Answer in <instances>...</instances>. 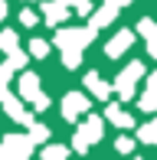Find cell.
Here are the masks:
<instances>
[{
	"label": "cell",
	"instance_id": "6da1fadb",
	"mask_svg": "<svg viewBox=\"0 0 157 160\" xmlns=\"http://www.w3.org/2000/svg\"><path fill=\"white\" fill-rule=\"evenodd\" d=\"M92 36H95V30H59L56 33V42H59L62 49V62L69 65V69H75L78 59H82V49L92 42Z\"/></svg>",
	"mask_w": 157,
	"mask_h": 160
},
{
	"label": "cell",
	"instance_id": "7a4b0ae2",
	"mask_svg": "<svg viewBox=\"0 0 157 160\" xmlns=\"http://www.w3.org/2000/svg\"><path fill=\"white\" fill-rule=\"evenodd\" d=\"M30 147H33L30 137L7 134L3 144H0V160H30Z\"/></svg>",
	"mask_w": 157,
	"mask_h": 160
},
{
	"label": "cell",
	"instance_id": "3957f363",
	"mask_svg": "<svg viewBox=\"0 0 157 160\" xmlns=\"http://www.w3.org/2000/svg\"><path fill=\"white\" fill-rule=\"evenodd\" d=\"M20 92H23V98H26V101H33V108H36V111H46V108H49L46 95L39 92V78L33 75V72H26V75L20 78Z\"/></svg>",
	"mask_w": 157,
	"mask_h": 160
},
{
	"label": "cell",
	"instance_id": "277c9868",
	"mask_svg": "<svg viewBox=\"0 0 157 160\" xmlns=\"http://www.w3.org/2000/svg\"><path fill=\"white\" fill-rule=\"evenodd\" d=\"M98 137H102V118H89L82 128H78V134H75V150L78 154L89 150V144H95Z\"/></svg>",
	"mask_w": 157,
	"mask_h": 160
},
{
	"label": "cell",
	"instance_id": "5b68a950",
	"mask_svg": "<svg viewBox=\"0 0 157 160\" xmlns=\"http://www.w3.org/2000/svg\"><path fill=\"white\" fill-rule=\"evenodd\" d=\"M141 75H144V65H141V62H131V65L118 75V95H121V98H131V95H134V85H138Z\"/></svg>",
	"mask_w": 157,
	"mask_h": 160
},
{
	"label": "cell",
	"instance_id": "8992f818",
	"mask_svg": "<svg viewBox=\"0 0 157 160\" xmlns=\"http://www.w3.org/2000/svg\"><path fill=\"white\" fill-rule=\"evenodd\" d=\"M82 111H89V98H85L82 92H69L66 101H62V118H66V121H75Z\"/></svg>",
	"mask_w": 157,
	"mask_h": 160
},
{
	"label": "cell",
	"instance_id": "52a82bcc",
	"mask_svg": "<svg viewBox=\"0 0 157 160\" xmlns=\"http://www.w3.org/2000/svg\"><path fill=\"white\" fill-rule=\"evenodd\" d=\"M131 42H134V33H131V30H121V33H118L115 39H111L108 46H105V49H108V56L115 59V56H121V52H124L128 46H131Z\"/></svg>",
	"mask_w": 157,
	"mask_h": 160
},
{
	"label": "cell",
	"instance_id": "ba28073f",
	"mask_svg": "<svg viewBox=\"0 0 157 160\" xmlns=\"http://www.w3.org/2000/svg\"><path fill=\"white\" fill-rule=\"evenodd\" d=\"M138 30H141V36H144V42H147V52L157 56V26H154V20H141Z\"/></svg>",
	"mask_w": 157,
	"mask_h": 160
},
{
	"label": "cell",
	"instance_id": "9c48e42d",
	"mask_svg": "<svg viewBox=\"0 0 157 160\" xmlns=\"http://www.w3.org/2000/svg\"><path fill=\"white\" fill-rule=\"evenodd\" d=\"M43 17L49 20V26H53V23H62V20L69 17V7L62 3V0H56V3H46V7H43Z\"/></svg>",
	"mask_w": 157,
	"mask_h": 160
},
{
	"label": "cell",
	"instance_id": "30bf717a",
	"mask_svg": "<svg viewBox=\"0 0 157 160\" xmlns=\"http://www.w3.org/2000/svg\"><path fill=\"white\" fill-rule=\"evenodd\" d=\"M85 85H89V92H92V95H95V98H102V101L111 95L108 82H102V78H98V72H89V75H85Z\"/></svg>",
	"mask_w": 157,
	"mask_h": 160
},
{
	"label": "cell",
	"instance_id": "8fae6325",
	"mask_svg": "<svg viewBox=\"0 0 157 160\" xmlns=\"http://www.w3.org/2000/svg\"><path fill=\"white\" fill-rule=\"evenodd\" d=\"M141 108H144V111H154L157 108V72L147 78V88H144V95H141Z\"/></svg>",
	"mask_w": 157,
	"mask_h": 160
},
{
	"label": "cell",
	"instance_id": "7c38bea8",
	"mask_svg": "<svg viewBox=\"0 0 157 160\" xmlns=\"http://www.w3.org/2000/svg\"><path fill=\"white\" fill-rule=\"evenodd\" d=\"M115 13H118V7L105 0V7H102L98 13H95V17H92V30H102L105 23H111V20H115Z\"/></svg>",
	"mask_w": 157,
	"mask_h": 160
},
{
	"label": "cell",
	"instance_id": "4fadbf2b",
	"mask_svg": "<svg viewBox=\"0 0 157 160\" xmlns=\"http://www.w3.org/2000/svg\"><path fill=\"white\" fill-rule=\"evenodd\" d=\"M105 118H108V121H115L118 128H134L131 114H124V111H121L118 105H108V108H105Z\"/></svg>",
	"mask_w": 157,
	"mask_h": 160
},
{
	"label": "cell",
	"instance_id": "5bb4252c",
	"mask_svg": "<svg viewBox=\"0 0 157 160\" xmlns=\"http://www.w3.org/2000/svg\"><path fill=\"white\" fill-rule=\"evenodd\" d=\"M3 108H7V114H10V118H17V121H26V124H30V114H26L23 108H20V101L13 98V95H3Z\"/></svg>",
	"mask_w": 157,
	"mask_h": 160
},
{
	"label": "cell",
	"instance_id": "9a60e30c",
	"mask_svg": "<svg viewBox=\"0 0 157 160\" xmlns=\"http://www.w3.org/2000/svg\"><path fill=\"white\" fill-rule=\"evenodd\" d=\"M43 160H69V147H62V144H49V147L43 150Z\"/></svg>",
	"mask_w": 157,
	"mask_h": 160
},
{
	"label": "cell",
	"instance_id": "2e32d148",
	"mask_svg": "<svg viewBox=\"0 0 157 160\" xmlns=\"http://www.w3.org/2000/svg\"><path fill=\"white\" fill-rule=\"evenodd\" d=\"M0 49H3L7 56H17L20 52V49H17V33H10V30L0 33Z\"/></svg>",
	"mask_w": 157,
	"mask_h": 160
},
{
	"label": "cell",
	"instance_id": "e0dca14e",
	"mask_svg": "<svg viewBox=\"0 0 157 160\" xmlns=\"http://www.w3.org/2000/svg\"><path fill=\"white\" fill-rule=\"evenodd\" d=\"M141 141H144V144H154L157 141V121H151V124L141 128Z\"/></svg>",
	"mask_w": 157,
	"mask_h": 160
},
{
	"label": "cell",
	"instance_id": "ac0fdd59",
	"mask_svg": "<svg viewBox=\"0 0 157 160\" xmlns=\"http://www.w3.org/2000/svg\"><path fill=\"white\" fill-rule=\"evenodd\" d=\"M30 52L36 56V59H43V56L49 52V46H46V42H43V39H33V42H30Z\"/></svg>",
	"mask_w": 157,
	"mask_h": 160
},
{
	"label": "cell",
	"instance_id": "d6986e66",
	"mask_svg": "<svg viewBox=\"0 0 157 160\" xmlns=\"http://www.w3.org/2000/svg\"><path fill=\"white\" fill-rule=\"evenodd\" d=\"M62 3H66V7H75L78 13H89V10H92V3H89V0H62Z\"/></svg>",
	"mask_w": 157,
	"mask_h": 160
},
{
	"label": "cell",
	"instance_id": "ffe728a7",
	"mask_svg": "<svg viewBox=\"0 0 157 160\" xmlns=\"http://www.w3.org/2000/svg\"><path fill=\"white\" fill-rule=\"evenodd\" d=\"M20 23H23V26H36L39 20H36V13H30V10H23V13H20Z\"/></svg>",
	"mask_w": 157,
	"mask_h": 160
},
{
	"label": "cell",
	"instance_id": "44dd1931",
	"mask_svg": "<svg viewBox=\"0 0 157 160\" xmlns=\"http://www.w3.org/2000/svg\"><path fill=\"white\" fill-rule=\"evenodd\" d=\"M46 134H49V131L43 128V124H33V134H30V141H46Z\"/></svg>",
	"mask_w": 157,
	"mask_h": 160
},
{
	"label": "cell",
	"instance_id": "7402d4cb",
	"mask_svg": "<svg viewBox=\"0 0 157 160\" xmlns=\"http://www.w3.org/2000/svg\"><path fill=\"white\" fill-rule=\"evenodd\" d=\"M131 147H134V141H131V137H118V150H121V154H128Z\"/></svg>",
	"mask_w": 157,
	"mask_h": 160
},
{
	"label": "cell",
	"instance_id": "603a6c76",
	"mask_svg": "<svg viewBox=\"0 0 157 160\" xmlns=\"http://www.w3.org/2000/svg\"><path fill=\"white\" fill-rule=\"evenodd\" d=\"M108 3H115L118 10H121V7H128V3H131V0H108Z\"/></svg>",
	"mask_w": 157,
	"mask_h": 160
},
{
	"label": "cell",
	"instance_id": "cb8c5ba5",
	"mask_svg": "<svg viewBox=\"0 0 157 160\" xmlns=\"http://www.w3.org/2000/svg\"><path fill=\"white\" fill-rule=\"evenodd\" d=\"M3 17H7V3L0 0V20H3Z\"/></svg>",
	"mask_w": 157,
	"mask_h": 160
},
{
	"label": "cell",
	"instance_id": "d4e9b609",
	"mask_svg": "<svg viewBox=\"0 0 157 160\" xmlns=\"http://www.w3.org/2000/svg\"><path fill=\"white\" fill-rule=\"evenodd\" d=\"M134 160H141V157H134Z\"/></svg>",
	"mask_w": 157,
	"mask_h": 160
}]
</instances>
